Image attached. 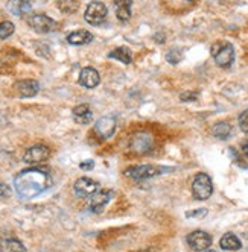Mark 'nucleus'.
Wrapping results in <instances>:
<instances>
[{
  "label": "nucleus",
  "instance_id": "nucleus-1",
  "mask_svg": "<svg viewBox=\"0 0 248 252\" xmlns=\"http://www.w3.org/2000/svg\"><path fill=\"white\" fill-rule=\"evenodd\" d=\"M50 186H52L50 175L41 169L22 170L14 179L15 191L23 199H32V197L44 193Z\"/></svg>",
  "mask_w": 248,
  "mask_h": 252
},
{
  "label": "nucleus",
  "instance_id": "nucleus-2",
  "mask_svg": "<svg viewBox=\"0 0 248 252\" xmlns=\"http://www.w3.org/2000/svg\"><path fill=\"white\" fill-rule=\"evenodd\" d=\"M212 57L219 67L228 68L235 61V49L227 41H218L212 46Z\"/></svg>",
  "mask_w": 248,
  "mask_h": 252
},
{
  "label": "nucleus",
  "instance_id": "nucleus-3",
  "mask_svg": "<svg viewBox=\"0 0 248 252\" xmlns=\"http://www.w3.org/2000/svg\"><path fill=\"white\" fill-rule=\"evenodd\" d=\"M213 193V184L207 173H198L193 178L192 183V194L198 201H207Z\"/></svg>",
  "mask_w": 248,
  "mask_h": 252
},
{
  "label": "nucleus",
  "instance_id": "nucleus-4",
  "mask_svg": "<svg viewBox=\"0 0 248 252\" xmlns=\"http://www.w3.org/2000/svg\"><path fill=\"white\" fill-rule=\"evenodd\" d=\"M169 169L165 167H158V166H151V164H143V166H134L125 170V175L131 179H136V181H143V179L162 175L163 172H166Z\"/></svg>",
  "mask_w": 248,
  "mask_h": 252
},
{
  "label": "nucleus",
  "instance_id": "nucleus-5",
  "mask_svg": "<svg viewBox=\"0 0 248 252\" xmlns=\"http://www.w3.org/2000/svg\"><path fill=\"white\" fill-rule=\"evenodd\" d=\"M107 14H108V9L104 3L92 2L84 12V19L87 23H90L93 26H99L105 22V19H107Z\"/></svg>",
  "mask_w": 248,
  "mask_h": 252
},
{
  "label": "nucleus",
  "instance_id": "nucleus-6",
  "mask_svg": "<svg viewBox=\"0 0 248 252\" xmlns=\"http://www.w3.org/2000/svg\"><path fill=\"white\" fill-rule=\"evenodd\" d=\"M28 25L38 33H49L55 29V22L46 14H34L28 17Z\"/></svg>",
  "mask_w": 248,
  "mask_h": 252
},
{
  "label": "nucleus",
  "instance_id": "nucleus-7",
  "mask_svg": "<svg viewBox=\"0 0 248 252\" xmlns=\"http://www.w3.org/2000/svg\"><path fill=\"white\" fill-rule=\"evenodd\" d=\"M73 191L78 197L87 199V197H92L95 193L99 191V184L90 178H79L73 186Z\"/></svg>",
  "mask_w": 248,
  "mask_h": 252
},
{
  "label": "nucleus",
  "instance_id": "nucleus-8",
  "mask_svg": "<svg viewBox=\"0 0 248 252\" xmlns=\"http://www.w3.org/2000/svg\"><path fill=\"white\" fill-rule=\"evenodd\" d=\"M50 157V151L44 145H35L26 151L23 155V161L28 164H40Z\"/></svg>",
  "mask_w": 248,
  "mask_h": 252
},
{
  "label": "nucleus",
  "instance_id": "nucleus-9",
  "mask_svg": "<svg viewBox=\"0 0 248 252\" xmlns=\"http://www.w3.org/2000/svg\"><path fill=\"white\" fill-rule=\"evenodd\" d=\"M114 196V191L111 190H99L90 197V202H88V208L92 213H102V210L107 207V204L111 201V197Z\"/></svg>",
  "mask_w": 248,
  "mask_h": 252
},
{
  "label": "nucleus",
  "instance_id": "nucleus-10",
  "mask_svg": "<svg viewBox=\"0 0 248 252\" xmlns=\"http://www.w3.org/2000/svg\"><path fill=\"white\" fill-rule=\"evenodd\" d=\"M187 243H189V246H190L193 251L201 252V251H206V249L210 248V245H212V237L209 236L207 232H204V231H193V232L189 234Z\"/></svg>",
  "mask_w": 248,
  "mask_h": 252
},
{
  "label": "nucleus",
  "instance_id": "nucleus-11",
  "mask_svg": "<svg viewBox=\"0 0 248 252\" xmlns=\"http://www.w3.org/2000/svg\"><path fill=\"white\" fill-rule=\"evenodd\" d=\"M114 131H116V120L114 117L110 116L101 117L95 125V132L101 138H110L114 134Z\"/></svg>",
  "mask_w": 248,
  "mask_h": 252
},
{
  "label": "nucleus",
  "instance_id": "nucleus-12",
  "mask_svg": "<svg viewBox=\"0 0 248 252\" xmlns=\"http://www.w3.org/2000/svg\"><path fill=\"white\" fill-rule=\"evenodd\" d=\"M154 146V140L149 134L146 132H139L133 137V141H131V149L136 152V154H146L152 149Z\"/></svg>",
  "mask_w": 248,
  "mask_h": 252
},
{
  "label": "nucleus",
  "instance_id": "nucleus-13",
  "mask_svg": "<svg viewBox=\"0 0 248 252\" xmlns=\"http://www.w3.org/2000/svg\"><path fill=\"white\" fill-rule=\"evenodd\" d=\"M15 90L19 92V94L22 97H34L38 93L40 85L37 81H34V79H23V81H19L15 84Z\"/></svg>",
  "mask_w": 248,
  "mask_h": 252
},
{
  "label": "nucleus",
  "instance_id": "nucleus-14",
  "mask_svg": "<svg viewBox=\"0 0 248 252\" xmlns=\"http://www.w3.org/2000/svg\"><path fill=\"white\" fill-rule=\"evenodd\" d=\"M101 78H99V73L92 68V67H85L81 70L79 73V84L85 88H95L98 84H99Z\"/></svg>",
  "mask_w": 248,
  "mask_h": 252
},
{
  "label": "nucleus",
  "instance_id": "nucleus-15",
  "mask_svg": "<svg viewBox=\"0 0 248 252\" xmlns=\"http://www.w3.org/2000/svg\"><path fill=\"white\" fill-rule=\"evenodd\" d=\"M93 41V33H90L88 31H75L72 33L67 35V43L72 46H84Z\"/></svg>",
  "mask_w": 248,
  "mask_h": 252
},
{
  "label": "nucleus",
  "instance_id": "nucleus-16",
  "mask_svg": "<svg viewBox=\"0 0 248 252\" xmlns=\"http://www.w3.org/2000/svg\"><path fill=\"white\" fill-rule=\"evenodd\" d=\"M72 114H73V119H75V122L76 123H81V125H88L92 122V119H93V113H92V110H90V106L88 105H78V106H75L73 108V111H72Z\"/></svg>",
  "mask_w": 248,
  "mask_h": 252
},
{
  "label": "nucleus",
  "instance_id": "nucleus-17",
  "mask_svg": "<svg viewBox=\"0 0 248 252\" xmlns=\"http://www.w3.org/2000/svg\"><path fill=\"white\" fill-rule=\"evenodd\" d=\"M131 5L133 0H114L116 15L120 22H127L131 19Z\"/></svg>",
  "mask_w": 248,
  "mask_h": 252
},
{
  "label": "nucleus",
  "instance_id": "nucleus-18",
  "mask_svg": "<svg viewBox=\"0 0 248 252\" xmlns=\"http://www.w3.org/2000/svg\"><path fill=\"white\" fill-rule=\"evenodd\" d=\"M8 9L14 15H26L32 9V0H9Z\"/></svg>",
  "mask_w": 248,
  "mask_h": 252
},
{
  "label": "nucleus",
  "instance_id": "nucleus-19",
  "mask_svg": "<svg viewBox=\"0 0 248 252\" xmlns=\"http://www.w3.org/2000/svg\"><path fill=\"white\" fill-rule=\"evenodd\" d=\"M0 252H26V248L20 240L8 237L0 240Z\"/></svg>",
  "mask_w": 248,
  "mask_h": 252
},
{
  "label": "nucleus",
  "instance_id": "nucleus-20",
  "mask_svg": "<svg viewBox=\"0 0 248 252\" xmlns=\"http://www.w3.org/2000/svg\"><path fill=\"white\" fill-rule=\"evenodd\" d=\"M219 246L225 251H239L242 248V243L233 232H227L219 240Z\"/></svg>",
  "mask_w": 248,
  "mask_h": 252
},
{
  "label": "nucleus",
  "instance_id": "nucleus-21",
  "mask_svg": "<svg viewBox=\"0 0 248 252\" xmlns=\"http://www.w3.org/2000/svg\"><path fill=\"white\" fill-rule=\"evenodd\" d=\"M212 132L216 138H221V140H225L230 137L232 134V126H230L227 122H218L216 125H213V128H212Z\"/></svg>",
  "mask_w": 248,
  "mask_h": 252
},
{
  "label": "nucleus",
  "instance_id": "nucleus-22",
  "mask_svg": "<svg viewBox=\"0 0 248 252\" xmlns=\"http://www.w3.org/2000/svg\"><path fill=\"white\" fill-rule=\"evenodd\" d=\"M108 57L113 58V60H117V61H120L123 64H131V61H133L131 52L127 47H117V49H114Z\"/></svg>",
  "mask_w": 248,
  "mask_h": 252
},
{
  "label": "nucleus",
  "instance_id": "nucleus-23",
  "mask_svg": "<svg viewBox=\"0 0 248 252\" xmlns=\"http://www.w3.org/2000/svg\"><path fill=\"white\" fill-rule=\"evenodd\" d=\"M181 60H183V52H181L180 49H177V47L171 49V50L166 53V61L171 63V64H178Z\"/></svg>",
  "mask_w": 248,
  "mask_h": 252
},
{
  "label": "nucleus",
  "instance_id": "nucleus-24",
  "mask_svg": "<svg viewBox=\"0 0 248 252\" xmlns=\"http://www.w3.org/2000/svg\"><path fill=\"white\" fill-rule=\"evenodd\" d=\"M14 29H15V26L11 22H2L0 23V38L5 40V38L11 37L14 33Z\"/></svg>",
  "mask_w": 248,
  "mask_h": 252
},
{
  "label": "nucleus",
  "instance_id": "nucleus-25",
  "mask_svg": "<svg viewBox=\"0 0 248 252\" xmlns=\"http://www.w3.org/2000/svg\"><path fill=\"white\" fill-rule=\"evenodd\" d=\"M239 126H241V129L248 134V110H245L241 116H239Z\"/></svg>",
  "mask_w": 248,
  "mask_h": 252
},
{
  "label": "nucleus",
  "instance_id": "nucleus-26",
  "mask_svg": "<svg viewBox=\"0 0 248 252\" xmlns=\"http://www.w3.org/2000/svg\"><path fill=\"white\" fill-rule=\"evenodd\" d=\"M180 99H181L183 102H192V100H197V99H198V93H197V92H184V93H181Z\"/></svg>",
  "mask_w": 248,
  "mask_h": 252
},
{
  "label": "nucleus",
  "instance_id": "nucleus-27",
  "mask_svg": "<svg viewBox=\"0 0 248 252\" xmlns=\"http://www.w3.org/2000/svg\"><path fill=\"white\" fill-rule=\"evenodd\" d=\"M207 214V210H204V208H201V210H195V211H189V213H186V216L187 218H198V219H201V218H204V216Z\"/></svg>",
  "mask_w": 248,
  "mask_h": 252
},
{
  "label": "nucleus",
  "instance_id": "nucleus-28",
  "mask_svg": "<svg viewBox=\"0 0 248 252\" xmlns=\"http://www.w3.org/2000/svg\"><path fill=\"white\" fill-rule=\"evenodd\" d=\"M11 196V189L3 184V183H0V197H9Z\"/></svg>",
  "mask_w": 248,
  "mask_h": 252
},
{
  "label": "nucleus",
  "instance_id": "nucleus-29",
  "mask_svg": "<svg viewBox=\"0 0 248 252\" xmlns=\"http://www.w3.org/2000/svg\"><path fill=\"white\" fill-rule=\"evenodd\" d=\"M79 167H81L82 170H92V169L95 167V161L87 159V161H84V163H81V164H79Z\"/></svg>",
  "mask_w": 248,
  "mask_h": 252
},
{
  "label": "nucleus",
  "instance_id": "nucleus-30",
  "mask_svg": "<svg viewBox=\"0 0 248 252\" xmlns=\"http://www.w3.org/2000/svg\"><path fill=\"white\" fill-rule=\"evenodd\" d=\"M242 154L248 158V141H245L244 145H242Z\"/></svg>",
  "mask_w": 248,
  "mask_h": 252
},
{
  "label": "nucleus",
  "instance_id": "nucleus-31",
  "mask_svg": "<svg viewBox=\"0 0 248 252\" xmlns=\"http://www.w3.org/2000/svg\"><path fill=\"white\" fill-rule=\"evenodd\" d=\"M201 252H215L213 249H206V251H201Z\"/></svg>",
  "mask_w": 248,
  "mask_h": 252
},
{
  "label": "nucleus",
  "instance_id": "nucleus-32",
  "mask_svg": "<svg viewBox=\"0 0 248 252\" xmlns=\"http://www.w3.org/2000/svg\"><path fill=\"white\" fill-rule=\"evenodd\" d=\"M187 2H197V0H187Z\"/></svg>",
  "mask_w": 248,
  "mask_h": 252
}]
</instances>
